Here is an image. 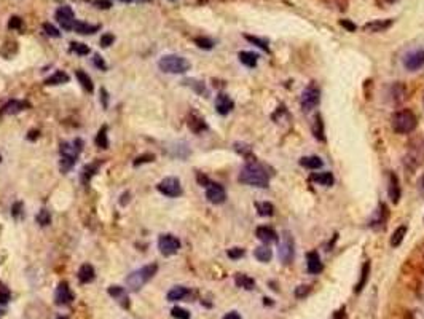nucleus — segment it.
<instances>
[{
	"label": "nucleus",
	"instance_id": "nucleus-1",
	"mask_svg": "<svg viewBox=\"0 0 424 319\" xmlns=\"http://www.w3.org/2000/svg\"><path fill=\"white\" fill-rule=\"evenodd\" d=\"M238 181L241 184L251 185V187H260V189H266L269 184V175L268 172L257 163H249L239 172Z\"/></svg>",
	"mask_w": 424,
	"mask_h": 319
},
{
	"label": "nucleus",
	"instance_id": "nucleus-2",
	"mask_svg": "<svg viewBox=\"0 0 424 319\" xmlns=\"http://www.w3.org/2000/svg\"><path fill=\"white\" fill-rule=\"evenodd\" d=\"M391 123H393V129L397 134H408L411 131H415V128L418 125V118L411 111L404 109V111H397L393 115Z\"/></svg>",
	"mask_w": 424,
	"mask_h": 319
},
{
	"label": "nucleus",
	"instance_id": "nucleus-3",
	"mask_svg": "<svg viewBox=\"0 0 424 319\" xmlns=\"http://www.w3.org/2000/svg\"><path fill=\"white\" fill-rule=\"evenodd\" d=\"M158 271V265L157 263H150V265H145L140 270L133 271L129 276L126 278V286L131 291H139L140 288H144V286L155 276Z\"/></svg>",
	"mask_w": 424,
	"mask_h": 319
},
{
	"label": "nucleus",
	"instance_id": "nucleus-4",
	"mask_svg": "<svg viewBox=\"0 0 424 319\" xmlns=\"http://www.w3.org/2000/svg\"><path fill=\"white\" fill-rule=\"evenodd\" d=\"M158 67L166 74H185L190 70V61L177 54H166L158 61Z\"/></svg>",
	"mask_w": 424,
	"mask_h": 319
},
{
	"label": "nucleus",
	"instance_id": "nucleus-5",
	"mask_svg": "<svg viewBox=\"0 0 424 319\" xmlns=\"http://www.w3.org/2000/svg\"><path fill=\"white\" fill-rule=\"evenodd\" d=\"M293 257H295V241H293L290 232H284L279 243V259L282 263L289 265V263L293 262Z\"/></svg>",
	"mask_w": 424,
	"mask_h": 319
},
{
	"label": "nucleus",
	"instance_id": "nucleus-6",
	"mask_svg": "<svg viewBox=\"0 0 424 319\" xmlns=\"http://www.w3.org/2000/svg\"><path fill=\"white\" fill-rule=\"evenodd\" d=\"M158 249L161 254L166 257L174 256V254H177L180 249V241L174 235H161L158 239Z\"/></svg>",
	"mask_w": 424,
	"mask_h": 319
},
{
	"label": "nucleus",
	"instance_id": "nucleus-7",
	"mask_svg": "<svg viewBox=\"0 0 424 319\" xmlns=\"http://www.w3.org/2000/svg\"><path fill=\"white\" fill-rule=\"evenodd\" d=\"M158 192L168 198H177L182 195L180 181L177 178H166L158 184Z\"/></svg>",
	"mask_w": 424,
	"mask_h": 319
},
{
	"label": "nucleus",
	"instance_id": "nucleus-8",
	"mask_svg": "<svg viewBox=\"0 0 424 319\" xmlns=\"http://www.w3.org/2000/svg\"><path fill=\"white\" fill-rule=\"evenodd\" d=\"M319 101H321V91L316 86H308L306 90L301 93V107L305 112L313 111L314 107H318Z\"/></svg>",
	"mask_w": 424,
	"mask_h": 319
},
{
	"label": "nucleus",
	"instance_id": "nucleus-9",
	"mask_svg": "<svg viewBox=\"0 0 424 319\" xmlns=\"http://www.w3.org/2000/svg\"><path fill=\"white\" fill-rule=\"evenodd\" d=\"M206 198H208V201L212 204H222L226 200V192L220 184L211 182L208 187H206Z\"/></svg>",
	"mask_w": 424,
	"mask_h": 319
},
{
	"label": "nucleus",
	"instance_id": "nucleus-10",
	"mask_svg": "<svg viewBox=\"0 0 424 319\" xmlns=\"http://www.w3.org/2000/svg\"><path fill=\"white\" fill-rule=\"evenodd\" d=\"M56 19L58 23L62 26V29L66 30H72L73 29V23H75V15H73V10L70 7H61L56 10Z\"/></svg>",
	"mask_w": 424,
	"mask_h": 319
},
{
	"label": "nucleus",
	"instance_id": "nucleus-11",
	"mask_svg": "<svg viewBox=\"0 0 424 319\" xmlns=\"http://www.w3.org/2000/svg\"><path fill=\"white\" fill-rule=\"evenodd\" d=\"M72 300H73V294L70 292L69 284L66 281L59 282L56 294H54V303L59 306H66V305H70Z\"/></svg>",
	"mask_w": 424,
	"mask_h": 319
},
{
	"label": "nucleus",
	"instance_id": "nucleus-12",
	"mask_svg": "<svg viewBox=\"0 0 424 319\" xmlns=\"http://www.w3.org/2000/svg\"><path fill=\"white\" fill-rule=\"evenodd\" d=\"M404 65L407 70H418L424 65V50H416L408 53L404 58Z\"/></svg>",
	"mask_w": 424,
	"mask_h": 319
},
{
	"label": "nucleus",
	"instance_id": "nucleus-13",
	"mask_svg": "<svg viewBox=\"0 0 424 319\" xmlns=\"http://www.w3.org/2000/svg\"><path fill=\"white\" fill-rule=\"evenodd\" d=\"M386 221H388V207L383 203H379L378 209L373 212L370 221H368V227L373 230H381L384 227Z\"/></svg>",
	"mask_w": 424,
	"mask_h": 319
},
{
	"label": "nucleus",
	"instance_id": "nucleus-14",
	"mask_svg": "<svg viewBox=\"0 0 424 319\" xmlns=\"http://www.w3.org/2000/svg\"><path fill=\"white\" fill-rule=\"evenodd\" d=\"M233 107H235V102L232 101V97L228 96V94L220 93L219 96H217V99H215V109H217V112H219L220 115H228L233 111Z\"/></svg>",
	"mask_w": 424,
	"mask_h": 319
},
{
	"label": "nucleus",
	"instance_id": "nucleus-15",
	"mask_svg": "<svg viewBox=\"0 0 424 319\" xmlns=\"http://www.w3.org/2000/svg\"><path fill=\"white\" fill-rule=\"evenodd\" d=\"M393 23H394L393 19H375V21H370V23H367L362 29L365 32H368V34H376V32H384L386 29H389L393 26Z\"/></svg>",
	"mask_w": 424,
	"mask_h": 319
},
{
	"label": "nucleus",
	"instance_id": "nucleus-16",
	"mask_svg": "<svg viewBox=\"0 0 424 319\" xmlns=\"http://www.w3.org/2000/svg\"><path fill=\"white\" fill-rule=\"evenodd\" d=\"M388 178H389V185H388L389 198H391V201H393L394 204H397L399 200H400V182H399V178L394 172H389Z\"/></svg>",
	"mask_w": 424,
	"mask_h": 319
},
{
	"label": "nucleus",
	"instance_id": "nucleus-17",
	"mask_svg": "<svg viewBox=\"0 0 424 319\" xmlns=\"http://www.w3.org/2000/svg\"><path fill=\"white\" fill-rule=\"evenodd\" d=\"M255 235H257V238L260 239V241H263V243H278V233H276V230L275 228H271V227H266V225H263V227H258L257 230H255Z\"/></svg>",
	"mask_w": 424,
	"mask_h": 319
},
{
	"label": "nucleus",
	"instance_id": "nucleus-18",
	"mask_svg": "<svg viewBox=\"0 0 424 319\" xmlns=\"http://www.w3.org/2000/svg\"><path fill=\"white\" fill-rule=\"evenodd\" d=\"M306 267H308V271L311 274H319L322 271V262H321V257L316 251H311L306 254Z\"/></svg>",
	"mask_w": 424,
	"mask_h": 319
},
{
	"label": "nucleus",
	"instance_id": "nucleus-19",
	"mask_svg": "<svg viewBox=\"0 0 424 319\" xmlns=\"http://www.w3.org/2000/svg\"><path fill=\"white\" fill-rule=\"evenodd\" d=\"M96 278V271L93 268V265H90V263H85V265L80 267L79 270V279L82 284H88L91 281H94Z\"/></svg>",
	"mask_w": 424,
	"mask_h": 319
},
{
	"label": "nucleus",
	"instance_id": "nucleus-20",
	"mask_svg": "<svg viewBox=\"0 0 424 319\" xmlns=\"http://www.w3.org/2000/svg\"><path fill=\"white\" fill-rule=\"evenodd\" d=\"M108 295L113 297L115 300H118L120 303H122V306L128 308L129 306V302H128V295L125 292L123 288H120V286H110L108 288Z\"/></svg>",
	"mask_w": 424,
	"mask_h": 319
},
{
	"label": "nucleus",
	"instance_id": "nucleus-21",
	"mask_svg": "<svg viewBox=\"0 0 424 319\" xmlns=\"http://www.w3.org/2000/svg\"><path fill=\"white\" fill-rule=\"evenodd\" d=\"M300 164H301L303 168H306V169H319V168H322L324 161L318 155H310V157L300 158Z\"/></svg>",
	"mask_w": 424,
	"mask_h": 319
},
{
	"label": "nucleus",
	"instance_id": "nucleus-22",
	"mask_svg": "<svg viewBox=\"0 0 424 319\" xmlns=\"http://www.w3.org/2000/svg\"><path fill=\"white\" fill-rule=\"evenodd\" d=\"M311 181L313 182H316L319 185H324V187H332L335 179H333V174L329 172V171H325V172H316V174H313L311 175Z\"/></svg>",
	"mask_w": 424,
	"mask_h": 319
},
{
	"label": "nucleus",
	"instance_id": "nucleus-23",
	"mask_svg": "<svg viewBox=\"0 0 424 319\" xmlns=\"http://www.w3.org/2000/svg\"><path fill=\"white\" fill-rule=\"evenodd\" d=\"M77 34L86 36V34H94V32L99 30V26H94V24H88V23H83V21H75L73 23V29Z\"/></svg>",
	"mask_w": 424,
	"mask_h": 319
},
{
	"label": "nucleus",
	"instance_id": "nucleus-24",
	"mask_svg": "<svg viewBox=\"0 0 424 319\" xmlns=\"http://www.w3.org/2000/svg\"><path fill=\"white\" fill-rule=\"evenodd\" d=\"M188 294H190V291L187 288H183V286H176V288H172L168 292V300L169 302H179V300L185 299Z\"/></svg>",
	"mask_w": 424,
	"mask_h": 319
},
{
	"label": "nucleus",
	"instance_id": "nucleus-25",
	"mask_svg": "<svg viewBox=\"0 0 424 319\" xmlns=\"http://www.w3.org/2000/svg\"><path fill=\"white\" fill-rule=\"evenodd\" d=\"M235 282L238 288H241V289H247V291H252L255 288V281L252 278H249L247 274H243V273H238L236 276H235Z\"/></svg>",
	"mask_w": 424,
	"mask_h": 319
},
{
	"label": "nucleus",
	"instance_id": "nucleus-26",
	"mask_svg": "<svg viewBox=\"0 0 424 319\" xmlns=\"http://www.w3.org/2000/svg\"><path fill=\"white\" fill-rule=\"evenodd\" d=\"M26 107H29L27 102H23V101H10V102H7L5 107H4V114L15 115V114H19L21 111H24Z\"/></svg>",
	"mask_w": 424,
	"mask_h": 319
},
{
	"label": "nucleus",
	"instance_id": "nucleus-27",
	"mask_svg": "<svg viewBox=\"0 0 424 319\" xmlns=\"http://www.w3.org/2000/svg\"><path fill=\"white\" fill-rule=\"evenodd\" d=\"M313 134L318 140H325L324 136V122H322V117L321 114L314 115V122H313Z\"/></svg>",
	"mask_w": 424,
	"mask_h": 319
},
{
	"label": "nucleus",
	"instance_id": "nucleus-28",
	"mask_svg": "<svg viewBox=\"0 0 424 319\" xmlns=\"http://www.w3.org/2000/svg\"><path fill=\"white\" fill-rule=\"evenodd\" d=\"M239 61H241L246 67H255L257 65V61H258V56L255 53L252 51H241L239 53Z\"/></svg>",
	"mask_w": 424,
	"mask_h": 319
},
{
	"label": "nucleus",
	"instance_id": "nucleus-29",
	"mask_svg": "<svg viewBox=\"0 0 424 319\" xmlns=\"http://www.w3.org/2000/svg\"><path fill=\"white\" fill-rule=\"evenodd\" d=\"M67 82H69V75L66 72H62V70L54 72L51 77H48V79L45 80L47 85H62V83H67Z\"/></svg>",
	"mask_w": 424,
	"mask_h": 319
},
{
	"label": "nucleus",
	"instance_id": "nucleus-30",
	"mask_svg": "<svg viewBox=\"0 0 424 319\" xmlns=\"http://www.w3.org/2000/svg\"><path fill=\"white\" fill-rule=\"evenodd\" d=\"M405 235H407V227L405 225H400L394 232V235L391 236V246H393V247L400 246L402 241H404V238H405Z\"/></svg>",
	"mask_w": 424,
	"mask_h": 319
},
{
	"label": "nucleus",
	"instance_id": "nucleus-31",
	"mask_svg": "<svg viewBox=\"0 0 424 319\" xmlns=\"http://www.w3.org/2000/svg\"><path fill=\"white\" fill-rule=\"evenodd\" d=\"M271 249L269 247H266V246H260V247H257L255 251H254V257L258 260V262H263V263H266V262H269L271 260Z\"/></svg>",
	"mask_w": 424,
	"mask_h": 319
},
{
	"label": "nucleus",
	"instance_id": "nucleus-32",
	"mask_svg": "<svg viewBox=\"0 0 424 319\" xmlns=\"http://www.w3.org/2000/svg\"><path fill=\"white\" fill-rule=\"evenodd\" d=\"M255 207H257V212L258 216H262V217H269V216H273L275 214V206L268 203V201H263V203H255Z\"/></svg>",
	"mask_w": 424,
	"mask_h": 319
},
{
	"label": "nucleus",
	"instance_id": "nucleus-33",
	"mask_svg": "<svg viewBox=\"0 0 424 319\" xmlns=\"http://www.w3.org/2000/svg\"><path fill=\"white\" fill-rule=\"evenodd\" d=\"M75 75H77L79 82L82 83V86L85 88L86 91H88V93H91V91L94 90V86H93V82H91V79H90V77H88V74H86V72H83V70H77V72H75Z\"/></svg>",
	"mask_w": 424,
	"mask_h": 319
},
{
	"label": "nucleus",
	"instance_id": "nucleus-34",
	"mask_svg": "<svg viewBox=\"0 0 424 319\" xmlns=\"http://www.w3.org/2000/svg\"><path fill=\"white\" fill-rule=\"evenodd\" d=\"M368 273H370V262H365L364 267H362V273H361V279H359L357 286H356V292H361L364 289V286L368 279Z\"/></svg>",
	"mask_w": 424,
	"mask_h": 319
},
{
	"label": "nucleus",
	"instance_id": "nucleus-35",
	"mask_svg": "<svg viewBox=\"0 0 424 319\" xmlns=\"http://www.w3.org/2000/svg\"><path fill=\"white\" fill-rule=\"evenodd\" d=\"M188 126H190L191 131H195V133H201V131H204L206 128H208V126H206V123H204V120L200 118V117H197V115L190 117Z\"/></svg>",
	"mask_w": 424,
	"mask_h": 319
},
{
	"label": "nucleus",
	"instance_id": "nucleus-36",
	"mask_svg": "<svg viewBox=\"0 0 424 319\" xmlns=\"http://www.w3.org/2000/svg\"><path fill=\"white\" fill-rule=\"evenodd\" d=\"M77 163V158H73V157H66V155H61V161H59V169L62 172H67L72 169L73 164Z\"/></svg>",
	"mask_w": 424,
	"mask_h": 319
},
{
	"label": "nucleus",
	"instance_id": "nucleus-37",
	"mask_svg": "<svg viewBox=\"0 0 424 319\" xmlns=\"http://www.w3.org/2000/svg\"><path fill=\"white\" fill-rule=\"evenodd\" d=\"M96 144L101 149H108V139H107V126H102L99 133L96 136Z\"/></svg>",
	"mask_w": 424,
	"mask_h": 319
},
{
	"label": "nucleus",
	"instance_id": "nucleus-38",
	"mask_svg": "<svg viewBox=\"0 0 424 319\" xmlns=\"http://www.w3.org/2000/svg\"><path fill=\"white\" fill-rule=\"evenodd\" d=\"M70 50H72L73 53L80 54V56H85V54L90 53V47L85 45V43H80V42H72V43H70Z\"/></svg>",
	"mask_w": 424,
	"mask_h": 319
},
{
	"label": "nucleus",
	"instance_id": "nucleus-39",
	"mask_svg": "<svg viewBox=\"0 0 424 319\" xmlns=\"http://www.w3.org/2000/svg\"><path fill=\"white\" fill-rule=\"evenodd\" d=\"M35 221L42 225V227H47L51 224V216H50V211H47V209H42V211L35 216Z\"/></svg>",
	"mask_w": 424,
	"mask_h": 319
},
{
	"label": "nucleus",
	"instance_id": "nucleus-40",
	"mask_svg": "<svg viewBox=\"0 0 424 319\" xmlns=\"http://www.w3.org/2000/svg\"><path fill=\"white\" fill-rule=\"evenodd\" d=\"M171 316L174 319H190V313L185 308H180V306H174L171 310Z\"/></svg>",
	"mask_w": 424,
	"mask_h": 319
},
{
	"label": "nucleus",
	"instance_id": "nucleus-41",
	"mask_svg": "<svg viewBox=\"0 0 424 319\" xmlns=\"http://www.w3.org/2000/svg\"><path fill=\"white\" fill-rule=\"evenodd\" d=\"M97 166H99V163H94V164H90V166H86L83 169V174H82V181L83 182H88L94 175V172L97 171Z\"/></svg>",
	"mask_w": 424,
	"mask_h": 319
},
{
	"label": "nucleus",
	"instance_id": "nucleus-42",
	"mask_svg": "<svg viewBox=\"0 0 424 319\" xmlns=\"http://www.w3.org/2000/svg\"><path fill=\"white\" fill-rule=\"evenodd\" d=\"M244 39L246 40H249L251 43H254L255 47H258V48H262L265 53H269V48H268V43H266V40H262V39H257V37H252V36H244Z\"/></svg>",
	"mask_w": 424,
	"mask_h": 319
},
{
	"label": "nucleus",
	"instance_id": "nucleus-43",
	"mask_svg": "<svg viewBox=\"0 0 424 319\" xmlns=\"http://www.w3.org/2000/svg\"><path fill=\"white\" fill-rule=\"evenodd\" d=\"M195 43L203 48V50H212L214 48V42L208 37H198V39H195Z\"/></svg>",
	"mask_w": 424,
	"mask_h": 319
},
{
	"label": "nucleus",
	"instance_id": "nucleus-44",
	"mask_svg": "<svg viewBox=\"0 0 424 319\" xmlns=\"http://www.w3.org/2000/svg\"><path fill=\"white\" fill-rule=\"evenodd\" d=\"M311 292V286H306V284H303V286H298V288L295 289V297L297 299H305V297Z\"/></svg>",
	"mask_w": 424,
	"mask_h": 319
},
{
	"label": "nucleus",
	"instance_id": "nucleus-45",
	"mask_svg": "<svg viewBox=\"0 0 424 319\" xmlns=\"http://www.w3.org/2000/svg\"><path fill=\"white\" fill-rule=\"evenodd\" d=\"M244 254H246V251L241 249V247H233V249H228V251H226V256L230 257V259H233V260L241 259Z\"/></svg>",
	"mask_w": 424,
	"mask_h": 319
},
{
	"label": "nucleus",
	"instance_id": "nucleus-46",
	"mask_svg": "<svg viewBox=\"0 0 424 319\" xmlns=\"http://www.w3.org/2000/svg\"><path fill=\"white\" fill-rule=\"evenodd\" d=\"M155 160L153 153H145V155H140L134 160V166H139V164H144V163H150Z\"/></svg>",
	"mask_w": 424,
	"mask_h": 319
},
{
	"label": "nucleus",
	"instance_id": "nucleus-47",
	"mask_svg": "<svg viewBox=\"0 0 424 319\" xmlns=\"http://www.w3.org/2000/svg\"><path fill=\"white\" fill-rule=\"evenodd\" d=\"M43 30L47 32V36H50V37H54V39H58L61 34H59V30L54 27L53 24H50V23H45L43 24Z\"/></svg>",
	"mask_w": 424,
	"mask_h": 319
},
{
	"label": "nucleus",
	"instance_id": "nucleus-48",
	"mask_svg": "<svg viewBox=\"0 0 424 319\" xmlns=\"http://www.w3.org/2000/svg\"><path fill=\"white\" fill-rule=\"evenodd\" d=\"M10 297H12V294H10V291L5 288V286L0 284V305H5V303H8Z\"/></svg>",
	"mask_w": 424,
	"mask_h": 319
},
{
	"label": "nucleus",
	"instance_id": "nucleus-49",
	"mask_svg": "<svg viewBox=\"0 0 424 319\" xmlns=\"http://www.w3.org/2000/svg\"><path fill=\"white\" fill-rule=\"evenodd\" d=\"M113 42H115L113 34H104V36L101 37V47L107 48V47H110Z\"/></svg>",
	"mask_w": 424,
	"mask_h": 319
},
{
	"label": "nucleus",
	"instance_id": "nucleus-50",
	"mask_svg": "<svg viewBox=\"0 0 424 319\" xmlns=\"http://www.w3.org/2000/svg\"><path fill=\"white\" fill-rule=\"evenodd\" d=\"M21 26H23V21H21L19 16L10 18V21H8V27L10 29H21Z\"/></svg>",
	"mask_w": 424,
	"mask_h": 319
},
{
	"label": "nucleus",
	"instance_id": "nucleus-51",
	"mask_svg": "<svg viewBox=\"0 0 424 319\" xmlns=\"http://www.w3.org/2000/svg\"><path fill=\"white\" fill-rule=\"evenodd\" d=\"M93 62H94V65L97 69H101V70H107V64L104 62V59L99 56V54H96V56L93 58Z\"/></svg>",
	"mask_w": 424,
	"mask_h": 319
},
{
	"label": "nucleus",
	"instance_id": "nucleus-52",
	"mask_svg": "<svg viewBox=\"0 0 424 319\" xmlns=\"http://www.w3.org/2000/svg\"><path fill=\"white\" fill-rule=\"evenodd\" d=\"M94 5L97 8H110L112 7L110 0H97V2H94Z\"/></svg>",
	"mask_w": 424,
	"mask_h": 319
},
{
	"label": "nucleus",
	"instance_id": "nucleus-53",
	"mask_svg": "<svg viewBox=\"0 0 424 319\" xmlns=\"http://www.w3.org/2000/svg\"><path fill=\"white\" fill-rule=\"evenodd\" d=\"M21 207H23V204H21V203H16V204L13 206V209H12V214H13L15 217H19V214H21Z\"/></svg>",
	"mask_w": 424,
	"mask_h": 319
},
{
	"label": "nucleus",
	"instance_id": "nucleus-54",
	"mask_svg": "<svg viewBox=\"0 0 424 319\" xmlns=\"http://www.w3.org/2000/svg\"><path fill=\"white\" fill-rule=\"evenodd\" d=\"M223 319H241V316H239V313H236V311H230L223 316Z\"/></svg>",
	"mask_w": 424,
	"mask_h": 319
},
{
	"label": "nucleus",
	"instance_id": "nucleus-55",
	"mask_svg": "<svg viewBox=\"0 0 424 319\" xmlns=\"http://www.w3.org/2000/svg\"><path fill=\"white\" fill-rule=\"evenodd\" d=\"M341 26L344 27V29H350V30H356V24H353V23H350V21H341Z\"/></svg>",
	"mask_w": 424,
	"mask_h": 319
},
{
	"label": "nucleus",
	"instance_id": "nucleus-56",
	"mask_svg": "<svg viewBox=\"0 0 424 319\" xmlns=\"http://www.w3.org/2000/svg\"><path fill=\"white\" fill-rule=\"evenodd\" d=\"M333 319H344V306H341L338 311L335 313V316H333Z\"/></svg>",
	"mask_w": 424,
	"mask_h": 319
},
{
	"label": "nucleus",
	"instance_id": "nucleus-57",
	"mask_svg": "<svg viewBox=\"0 0 424 319\" xmlns=\"http://www.w3.org/2000/svg\"><path fill=\"white\" fill-rule=\"evenodd\" d=\"M101 94H102V104H104V107L107 109V105H108V104H107V99H108V94H107V91L104 90V88H102V90H101Z\"/></svg>",
	"mask_w": 424,
	"mask_h": 319
},
{
	"label": "nucleus",
	"instance_id": "nucleus-58",
	"mask_svg": "<svg viewBox=\"0 0 424 319\" xmlns=\"http://www.w3.org/2000/svg\"><path fill=\"white\" fill-rule=\"evenodd\" d=\"M418 189H419V193L424 195V175H422V178L419 179V182H418Z\"/></svg>",
	"mask_w": 424,
	"mask_h": 319
},
{
	"label": "nucleus",
	"instance_id": "nucleus-59",
	"mask_svg": "<svg viewBox=\"0 0 424 319\" xmlns=\"http://www.w3.org/2000/svg\"><path fill=\"white\" fill-rule=\"evenodd\" d=\"M27 137H29L30 140H34L35 137H38V131H30V133H29V136H27Z\"/></svg>",
	"mask_w": 424,
	"mask_h": 319
},
{
	"label": "nucleus",
	"instance_id": "nucleus-60",
	"mask_svg": "<svg viewBox=\"0 0 424 319\" xmlns=\"http://www.w3.org/2000/svg\"><path fill=\"white\" fill-rule=\"evenodd\" d=\"M120 2H123V4H131L133 0H120Z\"/></svg>",
	"mask_w": 424,
	"mask_h": 319
},
{
	"label": "nucleus",
	"instance_id": "nucleus-61",
	"mask_svg": "<svg viewBox=\"0 0 424 319\" xmlns=\"http://www.w3.org/2000/svg\"><path fill=\"white\" fill-rule=\"evenodd\" d=\"M386 2H389V4H394V2H397V0H386Z\"/></svg>",
	"mask_w": 424,
	"mask_h": 319
},
{
	"label": "nucleus",
	"instance_id": "nucleus-62",
	"mask_svg": "<svg viewBox=\"0 0 424 319\" xmlns=\"http://www.w3.org/2000/svg\"><path fill=\"white\" fill-rule=\"evenodd\" d=\"M4 313H5V311L2 310V308H0V314H4Z\"/></svg>",
	"mask_w": 424,
	"mask_h": 319
},
{
	"label": "nucleus",
	"instance_id": "nucleus-63",
	"mask_svg": "<svg viewBox=\"0 0 424 319\" xmlns=\"http://www.w3.org/2000/svg\"><path fill=\"white\" fill-rule=\"evenodd\" d=\"M58 319H67V317H58Z\"/></svg>",
	"mask_w": 424,
	"mask_h": 319
}]
</instances>
